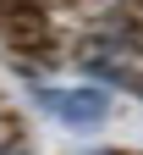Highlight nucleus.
I'll return each mask as SVG.
<instances>
[{"mask_svg": "<svg viewBox=\"0 0 143 155\" xmlns=\"http://www.w3.org/2000/svg\"><path fill=\"white\" fill-rule=\"evenodd\" d=\"M33 100L44 105L55 122H66V127H77V133H88V127H99V122L110 116V94H105V89H94V83H77V89L33 83Z\"/></svg>", "mask_w": 143, "mask_h": 155, "instance_id": "1", "label": "nucleus"}, {"mask_svg": "<svg viewBox=\"0 0 143 155\" xmlns=\"http://www.w3.org/2000/svg\"><path fill=\"white\" fill-rule=\"evenodd\" d=\"M88 155H116V150H88Z\"/></svg>", "mask_w": 143, "mask_h": 155, "instance_id": "2", "label": "nucleus"}]
</instances>
